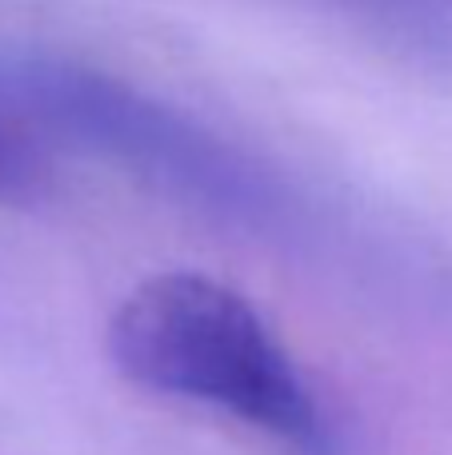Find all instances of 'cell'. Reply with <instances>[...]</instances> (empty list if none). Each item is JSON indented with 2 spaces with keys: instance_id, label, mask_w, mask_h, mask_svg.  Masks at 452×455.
I'll use <instances>...</instances> for the list:
<instances>
[{
  "instance_id": "1",
  "label": "cell",
  "mask_w": 452,
  "mask_h": 455,
  "mask_svg": "<svg viewBox=\"0 0 452 455\" xmlns=\"http://www.w3.org/2000/svg\"><path fill=\"white\" fill-rule=\"evenodd\" d=\"M104 347L144 392L205 403L296 455H341L336 424L261 307L216 275L141 280L109 315Z\"/></svg>"
},
{
  "instance_id": "2",
  "label": "cell",
  "mask_w": 452,
  "mask_h": 455,
  "mask_svg": "<svg viewBox=\"0 0 452 455\" xmlns=\"http://www.w3.org/2000/svg\"><path fill=\"white\" fill-rule=\"evenodd\" d=\"M4 96L64 144L109 160L184 212L240 232H277L293 220V196L261 160L101 68L20 56L4 68Z\"/></svg>"
},
{
  "instance_id": "3",
  "label": "cell",
  "mask_w": 452,
  "mask_h": 455,
  "mask_svg": "<svg viewBox=\"0 0 452 455\" xmlns=\"http://www.w3.org/2000/svg\"><path fill=\"white\" fill-rule=\"evenodd\" d=\"M368 24L429 56H452V0H344Z\"/></svg>"
},
{
  "instance_id": "4",
  "label": "cell",
  "mask_w": 452,
  "mask_h": 455,
  "mask_svg": "<svg viewBox=\"0 0 452 455\" xmlns=\"http://www.w3.org/2000/svg\"><path fill=\"white\" fill-rule=\"evenodd\" d=\"M52 188L44 156L16 120L0 108V208H36Z\"/></svg>"
}]
</instances>
